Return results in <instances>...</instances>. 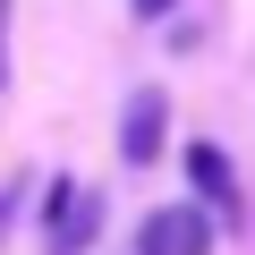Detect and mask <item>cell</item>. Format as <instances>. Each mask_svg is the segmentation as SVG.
<instances>
[{
    "mask_svg": "<svg viewBox=\"0 0 255 255\" xmlns=\"http://www.w3.org/2000/svg\"><path fill=\"white\" fill-rule=\"evenodd\" d=\"M94 230H102V196L77 179H51L43 187V255H77V247H94Z\"/></svg>",
    "mask_w": 255,
    "mask_h": 255,
    "instance_id": "6da1fadb",
    "label": "cell"
},
{
    "mask_svg": "<svg viewBox=\"0 0 255 255\" xmlns=\"http://www.w3.org/2000/svg\"><path fill=\"white\" fill-rule=\"evenodd\" d=\"M213 230H221L213 204H153L136 221V255H213Z\"/></svg>",
    "mask_w": 255,
    "mask_h": 255,
    "instance_id": "7a4b0ae2",
    "label": "cell"
},
{
    "mask_svg": "<svg viewBox=\"0 0 255 255\" xmlns=\"http://www.w3.org/2000/svg\"><path fill=\"white\" fill-rule=\"evenodd\" d=\"M162 136H170V94H162V85H136L128 111H119V162L145 170V162L162 153Z\"/></svg>",
    "mask_w": 255,
    "mask_h": 255,
    "instance_id": "3957f363",
    "label": "cell"
},
{
    "mask_svg": "<svg viewBox=\"0 0 255 255\" xmlns=\"http://www.w3.org/2000/svg\"><path fill=\"white\" fill-rule=\"evenodd\" d=\"M187 179H196V204H213L221 221H238V170L221 145H187Z\"/></svg>",
    "mask_w": 255,
    "mask_h": 255,
    "instance_id": "277c9868",
    "label": "cell"
},
{
    "mask_svg": "<svg viewBox=\"0 0 255 255\" xmlns=\"http://www.w3.org/2000/svg\"><path fill=\"white\" fill-rule=\"evenodd\" d=\"M9 213H17V187H9V196H0V221H9Z\"/></svg>",
    "mask_w": 255,
    "mask_h": 255,
    "instance_id": "5b68a950",
    "label": "cell"
},
{
    "mask_svg": "<svg viewBox=\"0 0 255 255\" xmlns=\"http://www.w3.org/2000/svg\"><path fill=\"white\" fill-rule=\"evenodd\" d=\"M136 9H145V17H153V0H136Z\"/></svg>",
    "mask_w": 255,
    "mask_h": 255,
    "instance_id": "8992f818",
    "label": "cell"
},
{
    "mask_svg": "<svg viewBox=\"0 0 255 255\" xmlns=\"http://www.w3.org/2000/svg\"><path fill=\"white\" fill-rule=\"evenodd\" d=\"M153 9H170V0H153Z\"/></svg>",
    "mask_w": 255,
    "mask_h": 255,
    "instance_id": "52a82bcc",
    "label": "cell"
}]
</instances>
